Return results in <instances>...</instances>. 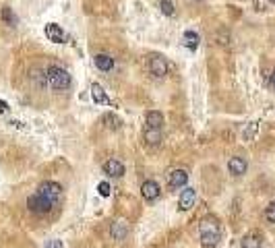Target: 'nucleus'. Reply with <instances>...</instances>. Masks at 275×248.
<instances>
[{"mask_svg": "<svg viewBox=\"0 0 275 248\" xmlns=\"http://www.w3.org/2000/svg\"><path fill=\"white\" fill-rule=\"evenodd\" d=\"M62 192H64L62 184L48 180L44 184H39L37 190L27 199V207H29V211L35 215H48L54 207L62 201Z\"/></svg>", "mask_w": 275, "mask_h": 248, "instance_id": "1", "label": "nucleus"}, {"mask_svg": "<svg viewBox=\"0 0 275 248\" xmlns=\"http://www.w3.org/2000/svg\"><path fill=\"white\" fill-rule=\"evenodd\" d=\"M199 240L205 248H215L222 240V228L213 215H205L199 222Z\"/></svg>", "mask_w": 275, "mask_h": 248, "instance_id": "2", "label": "nucleus"}, {"mask_svg": "<svg viewBox=\"0 0 275 248\" xmlns=\"http://www.w3.org/2000/svg\"><path fill=\"white\" fill-rule=\"evenodd\" d=\"M44 79H46V85L56 91L71 87V75H68V71H64L62 66H48L44 71Z\"/></svg>", "mask_w": 275, "mask_h": 248, "instance_id": "3", "label": "nucleus"}, {"mask_svg": "<svg viewBox=\"0 0 275 248\" xmlns=\"http://www.w3.org/2000/svg\"><path fill=\"white\" fill-rule=\"evenodd\" d=\"M44 33H46V37L50 41H54V44H64V41H66L64 29H62L60 25H56V23H48L46 29H44Z\"/></svg>", "mask_w": 275, "mask_h": 248, "instance_id": "4", "label": "nucleus"}, {"mask_svg": "<svg viewBox=\"0 0 275 248\" xmlns=\"http://www.w3.org/2000/svg\"><path fill=\"white\" fill-rule=\"evenodd\" d=\"M141 195H143L145 201H157L159 195H161V186L155 180H147L141 186Z\"/></svg>", "mask_w": 275, "mask_h": 248, "instance_id": "5", "label": "nucleus"}, {"mask_svg": "<svg viewBox=\"0 0 275 248\" xmlns=\"http://www.w3.org/2000/svg\"><path fill=\"white\" fill-rule=\"evenodd\" d=\"M149 68H151V75L153 77H166L168 75V62L163 56H159V54H155V56L149 60Z\"/></svg>", "mask_w": 275, "mask_h": 248, "instance_id": "6", "label": "nucleus"}, {"mask_svg": "<svg viewBox=\"0 0 275 248\" xmlns=\"http://www.w3.org/2000/svg\"><path fill=\"white\" fill-rule=\"evenodd\" d=\"M195 203H197V190L195 188H184L180 192V201H178V207H180L182 211H188V209H192V207H195Z\"/></svg>", "mask_w": 275, "mask_h": 248, "instance_id": "7", "label": "nucleus"}, {"mask_svg": "<svg viewBox=\"0 0 275 248\" xmlns=\"http://www.w3.org/2000/svg\"><path fill=\"white\" fill-rule=\"evenodd\" d=\"M110 236H112L114 240H118V242H122L129 236V224L125 222V219H118V222H114L112 226H110Z\"/></svg>", "mask_w": 275, "mask_h": 248, "instance_id": "8", "label": "nucleus"}, {"mask_svg": "<svg viewBox=\"0 0 275 248\" xmlns=\"http://www.w3.org/2000/svg\"><path fill=\"white\" fill-rule=\"evenodd\" d=\"M145 128H153V130H161L163 128V114L157 110H151L145 116Z\"/></svg>", "mask_w": 275, "mask_h": 248, "instance_id": "9", "label": "nucleus"}, {"mask_svg": "<svg viewBox=\"0 0 275 248\" xmlns=\"http://www.w3.org/2000/svg\"><path fill=\"white\" fill-rule=\"evenodd\" d=\"M91 100L95 104H102V106H114V102L106 95V91H104V87L100 85V83H93L91 85Z\"/></svg>", "mask_w": 275, "mask_h": 248, "instance_id": "10", "label": "nucleus"}, {"mask_svg": "<svg viewBox=\"0 0 275 248\" xmlns=\"http://www.w3.org/2000/svg\"><path fill=\"white\" fill-rule=\"evenodd\" d=\"M104 172L110 178H120V176H125V165H122V161H118V159H108L104 163Z\"/></svg>", "mask_w": 275, "mask_h": 248, "instance_id": "11", "label": "nucleus"}, {"mask_svg": "<svg viewBox=\"0 0 275 248\" xmlns=\"http://www.w3.org/2000/svg\"><path fill=\"white\" fill-rule=\"evenodd\" d=\"M168 182H170V186L176 188V190H178V188H184L186 182H188V174H186V170H174V172H170Z\"/></svg>", "mask_w": 275, "mask_h": 248, "instance_id": "12", "label": "nucleus"}, {"mask_svg": "<svg viewBox=\"0 0 275 248\" xmlns=\"http://www.w3.org/2000/svg\"><path fill=\"white\" fill-rule=\"evenodd\" d=\"M246 168H249V163H246L244 157H230V161H228V170H230L232 176L246 174Z\"/></svg>", "mask_w": 275, "mask_h": 248, "instance_id": "13", "label": "nucleus"}, {"mask_svg": "<svg viewBox=\"0 0 275 248\" xmlns=\"http://www.w3.org/2000/svg\"><path fill=\"white\" fill-rule=\"evenodd\" d=\"M93 64L100 68V71L108 73V71H112L114 68V58H110L108 54H95V58H93Z\"/></svg>", "mask_w": 275, "mask_h": 248, "instance_id": "14", "label": "nucleus"}, {"mask_svg": "<svg viewBox=\"0 0 275 248\" xmlns=\"http://www.w3.org/2000/svg\"><path fill=\"white\" fill-rule=\"evenodd\" d=\"M240 246L242 248H263V238L259 236V234H246V236L242 238V242H240Z\"/></svg>", "mask_w": 275, "mask_h": 248, "instance_id": "15", "label": "nucleus"}, {"mask_svg": "<svg viewBox=\"0 0 275 248\" xmlns=\"http://www.w3.org/2000/svg\"><path fill=\"white\" fill-rule=\"evenodd\" d=\"M182 44H184L188 50H197L199 44H201V37H199L197 31H184V35H182Z\"/></svg>", "mask_w": 275, "mask_h": 248, "instance_id": "16", "label": "nucleus"}, {"mask_svg": "<svg viewBox=\"0 0 275 248\" xmlns=\"http://www.w3.org/2000/svg\"><path fill=\"white\" fill-rule=\"evenodd\" d=\"M145 143L151 147H157L161 143V130H153V128H145Z\"/></svg>", "mask_w": 275, "mask_h": 248, "instance_id": "17", "label": "nucleus"}, {"mask_svg": "<svg viewBox=\"0 0 275 248\" xmlns=\"http://www.w3.org/2000/svg\"><path fill=\"white\" fill-rule=\"evenodd\" d=\"M104 124H106V126H108L110 130H118L122 122H120V118H118L116 114L110 112V114H106V116H104Z\"/></svg>", "mask_w": 275, "mask_h": 248, "instance_id": "18", "label": "nucleus"}, {"mask_svg": "<svg viewBox=\"0 0 275 248\" xmlns=\"http://www.w3.org/2000/svg\"><path fill=\"white\" fill-rule=\"evenodd\" d=\"M257 130H259V122L255 120V122L249 124V128H244L242 139H244V141H253V139H255V134H257Z\"/></svg>", "mask_w": 275, "mask_h": 248, "instance_id": "19", "label": "nucleus"}, {"mask_svg": "<svg viewBox=\"0 0 275 248\" xmlns=\"http://www.w3.org/2000/svg\"><path fill=\"white\" fill-rule=\"evenodd\" d=\"M159 8H161L163 15H168V17H174V15H176V6H174L172 0H161V2H159Z\"/></svg>", "mask_w": 275, "mask_h": 248, "instance_id": "20", "label": "nucleus"}, {"mask_svg": "<svg viewBox=\"0 0 275 248\" xmlns=\"http://www.w3.org/2000/svg\"><path fill=\"white\" fill-rule=\"evenodd\" d=\"M0 15H2V21L6 23V25H10V27H15V23H17V17L12 15V10L6 6V8H2V12H0Z\"/></svg>", "mask_w": 275, "mask_h": 248, "instance_id": "21", "label": "nucleus"}, {"mask_svg": "<svg viewBox=\"0 0 275 248\" xmlns=\"http://www.w3.org/2000/svg\"><path fill=\"white\" fill-rule=\"evenodd\" d=\"M265 219L269 224H275V201L265 207Z\"/></svg>", "mask_w": 275, "mask_h": 248, "instance_id": "22", "label": "nucleus"}, {"mask_svg": "<svg viewBox=\"0 0 275 248\" xmlns=\"http://www.w3.org/2000/svg\"><path fill=\"white\" fill-rule=\"evenodd\" d=\"M110 190H112V188H110V184H108V182H100V184H98V192H100V197H110Z\"/></svg>", "mask_w": 275, "mask_h": 248, "instance_id": "23", "label": "nucleus"}, {"mask_svg": "<svg viewBox=\"0 0 275 248\" xmlns=\"http://www.w3.org/2000/svg\"><path fill=\"white\" fill-rule=\"evenodd\" d=\"M44 248H62V240H58V238H52V240H48L46 242V246Z\"/></svg>", "mask_w": 275, "mask_h": 248, "instance_id": "24", "label": "nucleus"}, {"mask_svg": "<svg viewBox=\"0 0 275 248\" xmlns=\"http://www.w3.org/2000/svg\"><path fill=\"white\" fill-rule=\"evenodd\" d=\"M6 110H8V104H6L4 100H0V114H4Z\"/></svg>", "mask_w": 275, "mask_h": 248, "instance_id": "25", "label": "nucleus"}, {"mask_svg": "<svg viewBox=\"0 0 275 248\" xmlns=\"http://www.w3.org/2000/svg\"><path fill=\"white\" fill-rule=\"evenodd\" d=\"M269 83H271V87L275 89V71L271 73V77H269Z\"/></svg>", "mask_w": 275, "mask_h": 248, "instance_id": "26", "label": "nucleus"}, {"mask_svg": "<svg viewBox=\"0 0 275 248\" xmlns=\"http://www.w3.org/2000/svg\"><path fill=\"white\" fill-rule=\"evenodd\" d=\"M269 2H271V4H275V0H269Z\"/></svg>", "mask_w": 275, "mask_h": 248, "instance_id": "27", "label": "nucleus"}]
</instances>
